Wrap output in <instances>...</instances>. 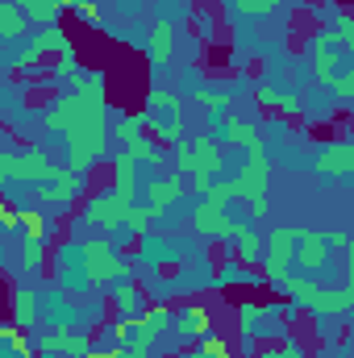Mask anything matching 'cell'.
<instances>
[{
  "mask_svg": "<svg viewBox=\"0 0 354 358\" xmlns=\"http://www.w3.org/2000/svg\"><path fill=\"white\" fill-rule=\"evenodd\" d=\"M42 129L55 134V138H63L67 142V167L88 176L92 167L108 155V142H113L104 76L100 71H84L71 84V92L55 96L42 108Z\"/></svg>",
  "mask_w": 354,
  "mask_h": 358,
  "instance_id": "cell-1",
  "label": "cell"
},
{
  "mask_svg": "<svg viewBox=\"0 0 354 358\" xmlns=\"http://www.w3.org/2000/svg\"><path fill=\"white\" fill-rule=\"evenodd\" d=\"M76 259H80V283H117V279H129V259L108 242V238H88V242H76Z\"/></svg>",
  "mask_w": 354,
  "mask_h": 358,
  "instance_id": "cell-2",
  "label": "cell"
},
{
  "mask_svg": "<svg viewBox=\"0 0 354 358\" xmlns=\"http://www.w3.org/2000/svg\"><path fill=\"white\" fill-rule=\"evenodd\" d=\"M138 200L134 196H125L121 187H100V192H92L88 200H84V208H80V217H84V225L92 229H100V234H117V229H125V221H129V208H134Z\"/></svg>",
  "mask_w": 354,
  "mask_h": 358,
  "instance_id": "cell-3",
  "label": "cell"
},
{
  "mask_svg": "<svg viewBox=\"0 0 354 358\" xmlns=\"http://www.w3.org/2000/svg\"><path fill=\"white\" fill-rule=\"evenodd\" d=\"M234 200H246L255 217H267V196H271V159L267 150L246 155V163L234 171Z\"/></svg>",
  "mask_w": 354,
  "mask_h": 358,
  "instance_id": "cell-4",
  "label": "cell"
},
{
  "mask_svg": "<svg viewBox=\"0 0 354 358\" xmlns=\"http://www.w3.org/2000/svg\"><path fill=\"white\" fill-rule=\"evenodd\" d=\"M146 117H150V129L163 146H179L183 142V96L171 88H150L146 96Z\"/></svg>",
  "mask_w": 354,
  "mask_h": 358,
  "instance_id": "cell-5",
  "label": "cell"
},
{
  "mask_svg": "<svg viewBox=\"0 0 354 358\" xmlns=\"http://www.w3.org/2000/svg\"><path fill=\"white\" fill-rule=\"evenodd\" d=\"M55 163H50V155L42 150V146H25V150H4L0 155V176L4 183H29V187H38V183H46V179H55Z\"/></svg>",
  "mask_w": 354,
  "mask_h": 358,
  "instance_id": "cell-6",
  "label": "cell"
},
{
  "mask_svg": "<svg viewBox=\"0 0 354 358\" xmlns=\"http://www.w3.org/2000/svg\"><path fill=\"white\" fill-rule=\"evenodd\" d=\"M296 242H300V225H275L267 234V283L283 292V283L292 279V267H296Z\"/></svg>",
  "mask_w": 354,
  "mask_h": 358,
  "instance_id": "cell-7",
  "label": "cell"
},
{
  "mask_svg": "<svg viewBox=\"0 0 354 358\" xmlns=\"http://www.w3.org/2000/svg\"><path fill=\"white\" fill-rule=\"evenodd\" d=\"M67 46H71L67 29H63V25H46V29H38V34L29 38V46H21L17 55H8V67H13V71H34L46 55H63Z\"/></svg>",
  "mask_w": 354,
  "mask_h": 358,
  "instance_id": "cell-8",
  "label": "cell"
},
{
  "mask_svg": "<svg viewBox=\"0 0 354 358\" xmlns=\"http://www.w3.org/2000/svg\"><path fill=\"white\" fill-rule=\"evenodd\" d=\"M187 225H192V234H196V238H204V242H229V238H234V229H238V221H234L225 208H213L208 200H196V208H192Z\"/></svg>",
  "mask_w": 354,
  "mask_h": 358,
  "instance_id": "cell-9",
  "label": "cell"
},
{
  "mask_svg": "<svg viewBox=\"0 0 354 358\" xmlns=\"http://www.w3.org/2000/svg\"><path fill=\"white\" fill-rule=\"evenodd\" d=\"M309 67H313V80L325 84V88L338 80V71H342V46H334L330 29L313 34V42H309Z\"/></svg>",
  "mask_w": 354,
  "mask_h": 358,
  "instance_id": "cell-10",
  "label": "cell"
},
{
  "mask_svg": "<svg viewBox=\"0 0 354 358\" xmlns=\"http://www.w3.org/2000/svg\"><path fill=\"white\" fill-rule=\"evenodd\" d=\"M84 187H88V176H84V171L59 167L55 179H46V183L34 187V200H38V204H71L76 196H84Z\"/></svg>",
  "mask_w": 354,
  "mask_h": 358,
  "instance_id": "cell-11",
  "label": "cell"
},
{
  "mask_svg": "<svg viewBox=\"0 0 354 358\" xmlns=\"http://www.w3.org/2000/svg\"><path fill=\"white\" fill-rule=\"evenodd\" d=\"M313 171L321 179H346L354 176V138H334L317 150L313 159Z\"/></svg>",
  "mask_w": 354,
  "mask_h": 358,
  "instance_id": "cell-12",
  "label": "cell"
},
{
  "mask_svg": "<svg viewBox=\"0 0 354 358\" xmlns=\"http://www.w3.org/2000/svg\"><path fill=\"white\" fill-rule=\"evenodd\" d=\"M176 338L183 342V346H196L200 338H208L213 334V313L200 304V300H183L176 308Z\"/></svg>",
  "mask_w": 354,
  "mask_h": 358,
  "instance_id": "cell-13",
  "label": "cell"
},
{
  "mask_svg": "<svg viewBox=\"0 0 354 358\" xmlns=\"http://www.w3.org/2000/svg\"><path fill=\"white\" fill-rule=\"evenodd\" d=\"M217 121H221V142L242 146L246 155L263 150V125L259 121H246V117H234V113H217Z\"/></svg>",
  "mask_w": 354,
  "mask_h": 358,
  "instance_id": "cell-14",
  "label": "cell"
},
{
  "mask_svg": "<svg viewBox=\"0 0 354 358\" xmlns=\"http://www.w3.org/2000/svg\"><path fill=\"white\" fill-rule=\"evenodd\" d=\"M42 350L46 355H67V358H88L92 355V338L84 329H71L67 321H59L46 338H42Z\"/></svg>",
  "mask_w": 354,
  "mask_h": 358,
  "instance_id": "cell-15",
  "label": "cell"
},
{
  "mask_svg": "<svg viewBox=\"0 0 354 358\" xmlns=\"http://www.w3.org/2000/svg\"><path fill=\"white\" fill-rule=\"evenodd\" d=\"M187 187H192V179H187V176L146 179V183H142V196H146V204H150V208H159V217H167V208L179 204V200L187 196Z\"/></svg>",
  "mask_w": 354,
  "mask_h": 358,
  "instance_id": "cell-16",
  "label": "cell"
},
{
  "mask_svg": "<svg viewBox=\"0 0 354 358\" xmlns=\"http://www.w3.org/2000/svg\"><path fill=\"white\" fill-rule=\"evenodd\" d=\"M267 313H275V308H267L259 300H242V304L234 308V317H238V342H242L246 355L255 350V338L267 334Z\"/></svg>",
  "mask_w": 354,
  "mask_h": 358,
  "instance_id": "cell-17",
  "label": "cell"
},
{
  "mask_svg": "<svg viewBox=\"0 0 354 358\" xmlns=\"http://www.w3.org/2000/svg\"><path fill=\"white\" fill-rule=\"evenodd\" d=\"M234 259L242 263V267H263L267 259V238L250 225V221H238V229H234Z\"/></svg>",
  "mask_w": 354,
  "mask_h": 358,
  "instance_id": "cell-18",
  "label": "cell"
},
{
  "mask_svg": "<svg viewBox=\"0 0 354 358\" xmlns=\"http://www.w3.org/2000/svg\"><path fill=\"white\" fill-rule=\"evenodd\" d=\"M325 263H330V238H325V229H300L296 267L300 271H325Z\"/></svg>",
  "mask_w": 354,
  "mask_h": 358,
  "instance_id": "cell-19",
  "label": "cell"
},
{
  "mask_svg": "<svg viewBox=\"0 0 354 358\" xmlns=\"http://www.w3.org/2000/svg\"><path fill=\"white\" fill-rule=\"evenodd\" d=\"M108 308H113L121 321H134V317L146 313V296H142V287H138L134 279H117V283L108 287Z\"/></svg>",
  "mask_w": 354,
  "mask_h": 358,
  "instance_id": "cell-20",
  "label": "cell"
},
{
  "mask_svg": "<svg viewBox=\"0 0 354 358\" xmlns=\"http://www.w3.org/2000/svg\"><path fill=\"white\" fill-rule=\"evenodd\" d=\"M146 59H150L155 67H167V63L176 59V25H171L167 17L150 21V34H146Z\"/></svg>",
  "mask_w": 354,
  "mask_h": 358,
  "instance_id": "cell-21",
  "label": "cell"
},
{
  "mask_svg": "<svg viewBox=\"0 0 354 358\" xmlns=\"http://www.w3.org/2000/svg\"><path fill=\"white\" fill-rule=\"evenodd\" d=\"M192 150H196V167H200V176H221V167H225V146H221V138H208V134H200V138H192Z\"/></svg>",
  "mask_w": 354,
  "mask_h": 358,
  "instance_id": "cell-22",
  "label": "cell"
},
{
  "mask_svg": "<svg viewBox=\"0 0 354 358\" xmlns=\"http://www.w3.org/2000/svg\"><path fill=\"white\" fill-rule=\"evenodd\" d=\"M8 313H13V321L21 325V329H34V321L42 317L38 313V296H34V287H13V300H8Z\"/></svg>",
  "mask_w": 354,
  "mask_h": 358,
  "instance_id": "cell-23",
  "label": "cell"
},
{
  "mask_svg": "<svg viewBox=\"0 0 354 358\" xmlns=\"http://www.w3.org/2000/svg\"><path fill=\"white\" fill-rule=\"evenodd\" d=\"M29 25H34V21L25 17L21 4H0V38H4V42H21Z\"/></svg>",
  "mask_w": 354,
  "mask_h": 358,
  "instance_id": "cell-24",
  "label": "cell"
},
{
  "mask_svg": "<svg viewBox=\"0 0 354 358\" xmlns=\"http://www.w3.org/2000/svg\"><path fill=\"white\" fill-rule=\"evenodd\" d=\"M142 163L129 155V150H117L113 155V187H121L125 196H138V183H134V171H138Z\"/></svg>",
  "mask_w": 354,
  "mask_h": 358,
  "instance_id": "cell-25",
  "label": "cell"
},
{
  "mask_svg": "<svg viewBox=\"0 0 354 358\" xmlns=\"http://www.w3.org/2000/svg\"><path fill=\"white\" fill-rule=\"evenodd\" d=\"M46 267V242H21V255H17V271L25 275V279H38Z\"/></svg>",
  "mask_w": 354,
  "mask_h": 358,
  "instance_id": "cell-26",
  "label": "cell"
},
{
  "mask_svg": "<svg viewBox=\"0 0 354 358\" xmlns=\"http://www.w3.org/2000/svg\"><path fill=\"white\" fill-rule=\"evenodd\" d=\"M146 129H150V117H146V113H125V117L113 125V138H117L121 146H129V142H138Z\"/></svg>",
  "mask_w": 354,
  "mask_h": 358,
  "instance_id": "cell-27",
  "label": "cell"
},
{
  "mask_svg": "<svg viewBox=\"0 0 354 358\" xmlns=\"http://www.w3.org/2000/svg\"><path fill=\"white\" fill-rule=\"evenodd\" d=\"M121 150H129V155H134V159H138L142 167H159V163L167 159V150H163V142H159V138H146V134H142L138 142H129V146H121Z\"/></svg>",
  "mask_w": 354,
  "mask_h": 358,
  "instance_id": "cell-28",
  "label": "cell"
},
{
  "mask_svg": "<svg viewBox=\"0 0 354 358\" xmlns=\"http://www.w3.org/2000/svg\"><path fill=\"white\" fill-rule=\"evenodd\" d=\"M155 221H163V217H159V208H150V204L142 200V204H134V208H129V221H125V229H129L134 238H146V234L155 229Z\"/></svg>",
  "mask_w": 354,
  "mask_h": 358,
  "instance_id": "cell-29",
  "label": "cell"
},
{
  "mask_svg": "<svg viewBox=\"0 0 354 358\" xmlns=\"http://www.w3.org/2000/svg\"><path fill=\"white\" fill-rule=\"evenodd\" d=\"M21 234L29 242H46L50 238V217L38 213V208H21Z\"/></svg>",
  "mask_w": 354,
  "mask_h": 358,
  "instance_id": "cell-30",
  "label": "cell"
},
{
  "mask_svg": "<svg viewBox=\"0 0 354 358\" xmlns=\"http://www.w3.org/2000/svg\"><path fill=\"white\" fill-rule=\"evenodd\" d=\"M84 71H80V55H76V46H67L63 55H55V67H50V80H80Z\"/></svg>",
  "mask_w": 354,
  "mask_h": 358,
  "instance_id": "cell-31",
  "label": "cell"
},
{
  "mask_svg": "<svg viewBox=\"0 0 354 358\" xmlns=\"http://www.w3.org/2000/svg\"><path fill=\"white\" fill-rule=\"evenodd\" d=\"M171 163H176V176H187V179L200 176V167H196V150H192V138H183L179 146H171Z\"/></svg>",
  "mask_w": 354,
  "mask_h": 358,
  "instance_id": "cell-32",
  "label": "cell"
},
{
  "mask_svg": "<svg viewBox=\"0 0 354 358\" xmlns=\"http://www.w3.org/2000/svg\"><path fill=\"white\" fill-rule=\"evenodd\" d=\"M325 29H330L334 46H342V50H354V13H342V17H338V21H330Z\"/></svg>",
  "mask_w": 354,
  "mask_h": 358,
  "instance_id": "cell-33",
  "label": "cell"
},
{
  "mask_svg": "<svg viewBox=\"0 0 354 358\" xmlns=\"http://www.w3.org/2000/svg\"><path fill=\"white\" fill-rule=\"evenodd\" d=\"M192 96H196V104H200V108H208L213 117H217V113H225V108L234 104V96H229V92H208V88H196Z\"/></svg>",
  "mask_w": 354,
  "mask_h": 358,
  "instance_id": "cell-34",
  "label": "cell"
},
{
  "mask_svg": "<svg viewBox=\"0 0 354 358\" xmlns=\"http://www.w3.org/2000/svg\"><path fill=\"white\" fill-rule=\"evenodd\" d=\"M234 13H242V17H271L275 0H234Z\"/></svg>",
  "mask_w": 354,
  "mask_h": 358,
  "instance_id": "cell-35",
  "label": "cell"
},
{
  "mask_svg": "<svg viewBox=\"0 0 354 358\" xmlns=\"http://www.w3.org/2000/svg\"><path fill=\"white\" fill-rule=\"evenodd\" d=\"M213 208H225L229 200H234V183L229 179H213V187H208V196H204Z\"/></svg>",
  "mask_w": 354,
  "mask_h": 358,
  "instance_id": "cell-36",
  "label": "cell"
},
{
  "mask_svg": "<svg viewBox=\"0 0 354 358\" xmlns=\"http://www.w3.org/2000/svg\"><path fill=\"white\" fill-rule=\"evenodd\" d=\"M259 358H309V350H304L300 342H279V346H271V350H259Z\"/></svg>",
  "mask_w": 354,
  "mask_h": 358,
  "instance_id": "cell-37",
  "label": "cell"
},
{
  "mask_svg": "<svg viewBox=\"0 0 354 358\" xmlns=\"http://www.w3.org/2000/svg\"><path fill=\"white\" fill-rule=\"evenodd\" d=\"M330 88H334V96H338V100L354 104V67H351V71H338V80H334Z\"/></svg>",
  "mask_w": 354,
  "mask_h": 358,
  "instance_id": "cell-38",
  "label": "cell"
},
{
  "mask_svg": "<svg viewBox=\"0 0 354 358\" xmlns=\"http://www.w3.org/2000/svg\"><path fill=\"white\" fill-rule=\"evenodd\" d=\"M0 229H4V234H17V229H21V208L0 204Z\"/></svg>",
  "mask_w": 354,
  "mask_h": 358,
  "instance_id": "cell-39",
  "label": "cell"
},
{
  "mask_svg": "<svg viewBox=\"0 0 354 358\" xmlns=\"http://www.w3.org/2000/svg\"><path fill=\"white\" fill-rule=\"evenodd\" d=\"M279 96H283V92L271 88V84H255V100H259L263 108H279Z\"/></svg>",
  "mask_w": 354,
  "mask_h": 358,
  "instance_id": "cell-40",
  "label": "cell"
},
{
  "mask_svg": "<svg viewBox=\"0 0 354 358\" xmlns=\"http://www.w3.org/2000/svg\"><path fill=\"white\" fill-rule=\"evenodd\" d=\"M275 113H283V117H300V96H296V92H283Z\"/></svg>",
  "mask_w": 354,
  "mask_h": 358,
  "instance_id": "cell-41",
  "label": "cell"
},
{
  "mask_svg": "<svg viewBox=\"0 0 354 358\" xmlns=\"http://www.w3.org/2000/svg\"><path fill=\"white\" fill-rule=\"evenodd\" d=\"M325 238H330V250H346V246L354 242L351 229H325Z\"/></svg>",
  "mask_w": 354,
  "mask_h": 358,
  "instance_id": "cell-42",
  "label": "cell"
},
{
  "mask_svg": "<svg viewBox=\"0 0 354 358\" xmlns=\"http://www.w3.org/2000/svg\"><path fill=\"white\" fill-rule=\"evenodd\" d=\"M80 21H88V25H100V8H96V0H80Z\"/></svg>",
  "mask_w": 354,
  "mask_h": 358,
  "instance_id": "cell-43",
  "label": "cell"
},
{
  "mask_svg": "<svg viewBox=\"0 0 354 358\" xmlns=\"http://www.w3.org/2000/svg\"><path fill=\"white\" fill-rule=\"evenodd\" d=\"M179 358H234V355H213V350H204V346H183Z\"/></svg>",
  "mask_w": 354,
  "mask_h": 358,
  "instance_id": "cell-44",
  "label": "cell"
},
{
  "mask_svg": "<svg viewBox=\"0 0 354 358\" xmlns=\"http://www.w3.org/2000/svg\"><path fill=\"white\" fill-rule=\"evenodd\" d=\"M346 283H354V242L346 246Z\"/></svg>",
  "mask_w": 354,
  "mask_h": 358,
  "instance_id": "cell-45",
  "label": "cell"
},
{
  "mask_svg": "<svg viewBox=\"0 0 354 358\" xmlns=\"http://www.w3.org/2000/svg\"><path fill=\"white\" fill-rule=\"evenodd\" d=\"M104 358H129V350H125V346H108V350H104Z\"/></svg>",
  "mask_w": 354,
  "mask_h": 358,
  "instance_id": "cell-46",
  "label": "cell"
},
{
  "mask_svg": "<svg viewBox=\"0 0 354 358\" xmlns=\"http://www.w3.org/2000/svg\"><path fill=\"white\" fill-rule=\"evenodd\" d=\"M88 358H104V350H100V346H92V355Z\"/></svg>",
  "mask_w": 354,
  "mask_h": 358,
  "instance_id": "cell-47",
  "label": "cell"
},
{
  "mask_svg": "<svg viewBox=\"0 0 354 358\" xmlns=\"http://www.w3.org/2000/svg\"><path fill=\"white\" fill-rule=\"evenodd\" d=\"M0 4H25V0H0Z\"/></svg>",
  "mask_w": 354,
  "mask_h": 358,
  "instance_id": "cell-48",
  "label": "cell"
},
{
  "mask_svg": "<svg viewBox=\"0 0 354 358\" xmlns=\"http://www.w3.org/2000/svg\"><path fill=\"white\" fill-rule=\"evenodd\" d=\"M346 358H354V342H351V355H346Z\"/></svg>",
  "mask_w": 354,
  "mask_h": 358,
  "instance_id": "cell-49",
  "label": "cell"
},
{
  "mask_svg": "<svg viewBox=\"0 0 354 358\" xmlns=\"http://www.w3.org/2000/svg\"><path fill=\"white\" fill-rule=\"evenodd\" d=\"M163 4H179V0H163Z\"/></svg>",
  "mask_w": 354,
  "mask_h": 358,
  "instance_id": "cell-50",
  "label": "cell"
}]
</instances>
